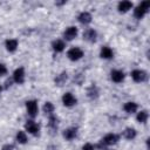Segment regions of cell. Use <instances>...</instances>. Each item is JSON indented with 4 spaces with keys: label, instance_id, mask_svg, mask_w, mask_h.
<instances>
[{
    "label": "cell",
    "instance_id": "6da1fadb",
    "mask_svg": "<svg viewBox=\"0 0 150 150\" xmlns=\"http://www.w3.org/2000/svg\"><path fill=\"white\" fill-rule=\"evenodd\" d=\"M150 11V1L149 0H144L141 1L138 5L134 6L132 8V15L136 20H142Z\"/></svg>",
    "mask_w": 150,
    "mask_h": 150
},
{
    "label": "cell",
    "instance_id": "7a4b0ae2",
    "mask_svg": "<svg viewBox=\"0 0 150 150\" xmlns=\"http://www.w3.org/2000/svg\"><path fill=\"white\" fill-rule=\"evenodd\" d=\"M23 128H25V131H26L27 134L32 135V136H38V135L40 134V130H41L40 124H39L34 118H28V120L25 122Z\"/></svg>",
    "mask_w": 150,
    "mask_h": 150
},
{
    "label": "cell",
    "instance_id": "3957f363",
    "mask_svg": "<svg viewBox=\"0 0 150 150\" xmlns=\"http://www.w3.org/2000/svg\"><path fill=\"white\" fill-rule=\"evenodd\" d=\"M67 59L73 61V62H76V61H80L83 56H84V52L81 47H77V46H73L70 47L68 50H67Z\"/></svg>",
    "mask_w": 150,
    "mask_h": 150
},
{
    "label": "cell",
    "instance_id": "277c9868",
    "mask_svg": "<svg viewBox=\"0 0 150 150\" xmlns=\"http://www.w3.org/2000/svg\"><path fill=\"white\" fill-rule=\"evenodd\" d=\"M130 77L136 83H143V82H145L148 80V73L144 69L135 68V69H132L130 71Z\"/></svg>",
    "mask_w": 150,
    "mask_h": 150
},
{
    "label": "cell",
    "instance_id": "5b68a950",
    "mask_svg": "<svg viewBox=\"0 0 150 150\" xmlns=\"http://www.w3.org/2000/svg\"><path fill=\"white\" fill-rule=\"evenodd\" d=\"M25 108H26V112L30 118H35L39 114V104L36 100H28L25 103Z\"/></svg>",
    "mask_w": 150,
    "mask_h": 150
},
{
    "label": "cell",
    "instance_id": "8992f818",
    "mask_svg": "<svg viewBox=\"0 0 150 150\" xmlns=\"http://www.w3.org/2000/svg\"><path fill=\"white\" fill-rule=\"evenodd\" d=\"M77 35H79V28L76 26H68L62 33V40H64L66 42L73 41L77 38Z\"/></svg>",
    "mask_w": 150,
    "mask_h": 150
},
{
    "label": "cell",
    "instance_id": "52a82bcc",
    "mask_svg": "<svg viewBox=\"0 0 150 150\" xmlns=\"http://www.w3.org/2000/svg\"><path fill=\"white\" fill-rule=\"evenodd\" d=\"M12 79L15 84H23L26 81V70L23 67H18L12 73Z\"/></svg>",
    "mask_w": 150,
    "mask_h": 150
},
{
    "label": "cell",
    "instance_id": "ba28073f",
    "mask_svg": "<svg viewBox=\"0 0 150 150\" xmlns=\"http://www.w3.org/2000/svg\"><path fill=\"white\" fill-rule=\"evenodd\" d=\"M61 102H62V104H63L64 107H67V108H73V107H75V105L77 104V97H76L73 93L66 91V93L61 96Z\"/></svg>",
    "mask_w": 150,
    "mask_h": 150
},
{
    "label": "cell",
    "instance_id": "9c48e42d",
    "mask_svg": "<svg viewBox=\"0 0 150 150\" xmlns=\"http://www.w3.org/2000/svg\"><path fill=\"white\" fill-rule=\"evenodd\" d=\"M82 38H83L84 41H87V42H89V43H95V42L97 41L98 33H97V30H96L95 28L88 27V28H86V29L83 30Z\"/></svg>",
    "mask_w": 150,
    "mask_h": 150
},
{
    "label": "cell",
    "instance_id": "30bf717a",
    "mask_svg": "<svg viewBox=\"0 0 150 150\" xmlns=\"http://www.w3.org/2000/svg\"><path fill=\"white\" fill-rule=\"evenodd\" d=\"M59 123H60V120L55 114L47 116V127H48V130L50 131L52 135H55L57 132Z\"/></svg>",
    "mask_w": 150,
    "mask_h": 150
},
{
    "label": "cell",
    "instance_id": "8fae6325",
    "mask_svg": "<svg viewBox=\"0 0 150 150\" xmlns=\"http://www.w3.org/2000/svg\"><path fill=\"white\" fill-rule=\"evenodd\" d=\"M101 139H102V141L105 143V145L109 148V146L115 145V144H117V143L120 142L121 135H118V134H116V132H108V134H105Z\"/></svg>",
    "mask_w": 150,
    "mask_h": 150
},
{
    "label": "cell",
    "instance_id": "7c38bea8",
    "mask_svg": "<svg viewBox=\"0 0 150 150\" xmlns=\"http://www.w3.org/2000/svg\"><path fill=\"white\" fill-rule=\"evenodd\" d=\"M109 76H110L111 82L117 83V84H118V83H122V82L125 80V73H124L123 70H121V69H112V70L110 71Z\"/></svg>",
    "mask_w": 150,
    "mask_h": 150
},
{
    "label": "cell",
    "instance_id": "4fadbf2b",
    "mask_svg": "<svg viewBox=\"0 0 150 150\" xmlns=\"http://www.w3.org/2000/svg\"><path fill=\"white\" fill-rule=\"evenodd\" d=\"M79 135V129L76 127H69V128H66L63 131H62V137L66 139V141H74Z\"/></svg>",
    "mask_w": 150,
    "mask_h": 150
},
{
    "label": "cell",
    "instance_id": "5bb4252c",
    "mask_svg": "<svg viewBox=\"0 0 150 150\" xmlns=\"http://www.w3.org/2000/svg\"><path fill=\"white\" fill-rule=\"evenodd\" d=\"M77 21L81 23V25H83V26H88V25H90L91 23V21H93V15H91V13L90 12H88V11H82V12H80L79 14H77Z\"/></svg>",
    "mask_w": 150,
    "mask_h": 150
},
{
    "label": "cell",
    "instance_id": "9a60e30c",
    "mask_svg": "<svg viewBox=\"0 0 150 150\" xmlns=\"http://www.w3.org/2000/svg\"><path fill=\"white\" fill-rule=\"evenodd\" d=\"M50 47H52L53 52H55V53H62L66 49V47H67V42L64 40H62V39H55V40L52 41Z\"/></svg>",
    "mask_w": 150,
    "mask_h": 150
},
{
    "label": "cell",
    "instance_id": "2e32d148",
    "mask_svg": "<svg viewBox=\"0 0 150 150\" xmlns=\"http://www.w3.org/2000/svg\"><path fill=\"white\" fill-rule=\"evenodd\" d=\"M115 56V52L109 46H102L100 48V57L103 60H111Z\"/></svg>",
    "mask_w": 150,
    "mask_h": 150
},
{
    "label": "cell",
    "instance_id": "e0dca14e",
    "mask_svg": "<svg viewBox=\"0 0 150 150\" xmlns=\"http://www.w3.org/2000/svg\"><path fill=\"white\" fill-rule=\"evenodd\" d=\"M121 137H123L127 141H132L137 137V130L132 127H127L123 129V131L121 132Z\"/></svg>",
    "mask_w": 150,
    "mask_h": 150
},
{
    "label": "cell",
    "instance_id": "ac0fdd59",
    "mask_svg": "<svg viewBox=\"0 0 150 150\" xmlns=\"http://www.w3.org/2000/svg\"><path fill=\"white\" fill-rule=\"evenodd\" d=\"M132 8H134V4L129 0H123L117 4V11H118V13H122V14H125V13L132 11Z\"/></svg>",
    "mask_w": 150,
    "mask_h": 150
},
{
    "label": "cell",
    "instance_id": "d6986e66",
    "mask_svg": "<svg viewBox=\"0 0 150 150\" xmlns=\"http://www.w3.org/2000/svg\"><path fill=\"white\" fill-rule=\"evenodd\" d=\"M86 95H87V97H88L89 100H91V101L97 100V98L100 97V89H98V87H97L96 84H90V86L87 88V90H86Z\"/></svg>",
    "mask_w": 150,
    "mask_h": 150
},
{
    "label": "cell",
    "instance_id": "ffe728a7",
    "mask_svg": "<svg viewBox=\"0 0 150 150\" xmlns=\"http://www.w3.org/2000/svg\"><path fill=\"white\" fill-rule=\"evenodd\" d=\"M5 48L8 53H14L19 48V40L14 38H9L5 41Z\"/></svg>",
    "mask_w": 150,
    "mask_h": 150
},
{
    "label": "cell",
    "instance_id": "44dd1931",
    "mask_svg": "<svg viewBox=\"0 0 150 150\" xmlns=\"http://www.w3.org/2000/svg\"><path fill=\"white\" fill-rule=\"evenodd\" d=\"M138 104L135 101H128L123 104V110L128 114V115H135L139 109H138Z\"/></svg>",
    "mask_w": 150,
    "mask_h": 150
},
{
    "label": "cell",
    "instance_id": "7402d4cb",
    "mask_svg": "<svg viewBox=\"0 0 150 150\" xmlns=\"http://www.w3.org/2000/svg\"><path fill=\"white\" fill-rule=\"evenodd\" d=\"M68 81H69V75L67 71H61L54 77V83L57 87H63Z\"/></svg>",
    "mask_w": 150,
    "mask_h": 150
},
{
    "label": "cell",
    "instance_id": "603a6c76",
    "mask_svg": "<svg viewBox=\"0 0 150 150\" xmlns=\"http://www.w3.org/2000/svg\"><path fill=\"white\" fill-rule=\"evenodd\" d=\"M135 115H136V121L141 124H145L149 120V111L146 109H141Z\"/></svg>",
    "mask_w": 150,
    "mask_h": 150
},
{
    "label": "cell",
    "instance_id": "cb8c5ba5",
    "mask_svg": "<svg viewBox=\"0 0 150 150\" xmlns=\"http://www.w3.org/2000/svg\"><path fill=\"white\" fill-rule=\"evenodd\" d=\"M15 142L20 145H25L28 142V134L25 130H18L15 134Z\"/></svg>",
    "mask_w": 150,
    "mask_h": 150
},
{
    "label": "cell",
    "instance_id": "d4e9b609",
    "mask_svg": "<svg viewBox=\"0 0 150 150\" xmlns=\"http://www.w3.org/2000/svg\"><path fill=\"white\" fill-rule=\"evenodd\" d=\"M42 111H43V114H45L46 116L53 115V114H55V112H54V111H55V105H54L50 101H47V102H45L43 105H42Z\"/></svg>",
    "mask_w": 150,
    "mask_h": 150
},
{
    "label": "cell",
    "instance_id": "484cf974",
    "mask_svg": "<svg viewBox=\"0 0 150 150\" xmlns=\"http://www.w3.org/2000/svg\"><path fill=\"white\" fill-rule=\"evenodd\" d=\"M71 81H73L74 84H76V86H81V84H83V82L86 81V76H84L82 73H77V74H74Z\"/></svg>",
    "mask_w": 150,
    "mask_h": 150
},
{
    "label": "cell",
    "instance_id": "4316f807",
    "mask_svg": "<svg viewBox=\"0 0 150 150\" xmlns=\"http://www.w3.org/2000/svg\"><path fill=\"white\" fill-rule=\"evenodd\" d=\"M8 74V68L5 63L0 62V77H5Z\"/></svg>",
    "mask_w": 150,
    "mask_h": 150
},
{
    "label": "cell",
    "instance_id": "83f0119b",
    "mask_svg": "<svg viewBox=\"0 0 150 150\" xmlns=\"http://www.w3.org/2000/svg\"><path fill=\"white\" fill-rule=\"evenodd\" d=\"M13 84H14V81H13V79H12V76H11V77L6 79V81H5L4 84H2V88H4V89H8V88H11Z\"/></svg>",
    "mask_w": 150,
    "mask_h": 150
},
{
    "label": "cell",
    "instance_id": "f1b7e54d",
    "mask_svg": "<svg viewBox=\"0 0 150 150\" xmlns=\"http://www.w3.org/2000/svg\"><path fill=\"white\" fill-rule=\"evenodd\" d=\"M95 148H96L97 150H107V149H108V146L105 145V143H104L102 139H100V141L95 144Z\"/></svg>",
    "mask_w": 150,
    "mask_h": 150
},
{
    "label": "cell",
    "instance_id": "f546056e",
    "mask_svg": "<svg viewBox=\"0 0 150 150\" xmlns=\"http://www.w3.org/2000/svg\"><path fill=\"white\" fill-rule=\"evenodd\" d=\"M82 150H96V148H95V144H93L90 142H87L82 145Z\"/></svg>",
    "mask_w": 150,
    "mask_h": 150
},
{
    "label": "cell",
    "instance_id": "4dcf8cb0",
    "mask_svg": "<svg viewBox=\"0 0 150 150\" xmlns=\"http://www.w3.org/2000/svg\"><path fill=\"white\" fill-rule=\"evenodd\" d=\"M1 150H18V149H16V146H15L14 144H12V143H7V144L2 145Z\"/></svg>",
    "mask_w": 150,
    "mask_h": 150
},
{
    "label": "cell",
    "instance_id": "1f68e13d",
    "mask_svg": "<svg viewBox=\"0 0 150 150\" xmlns=\"http://www.w3.org/2000/svg\"><path fill=\"white\" fill-rule=\"evenodd\" d=\"M46 150H59V149H57L56 145H54V144H49V145H47Z\"/></svg>",
    "mask_w": 150,
    "mask_h": 150
},
{
    "label": "cell",
    "instance_id": "d6a6232c",
    "mask_svg": "<svg viewBox=\"0 0 150 150\" xmlns=\"http://www.w3.org/2000/svg\"><path fill=\"white\" fill-rule=\"evenodd\" d=\"M64 4H66V1H56V2H55L56 6H62V5H64Z\"/></svg>",
    "mask_w": 150,
    "mask_h": 150
},
{
    "label": "cell",
    "instance_id": "836d02e7",
    "mask_svg": "<svg viewBox=\"0 0 150 150\" xmlns=\"http://www.w3.org/2000/svg\"><path fill=\"white\" fill-rule=\"evenodd\" d=\"M4 90V88H2V84H0V94H1V91Z\"/></svg>",
    "mask_w": 150,
    "mask_h": 150
},
{
    "label": "cell",
    "instance_id": "e575fe53",
    "mask_svg": "<svg viewBox=\"0 0 150 150\" xmlns=\"http://www.w3.org/2000/svg\"><path fill=\"white\" fill-rule=\"evenodd\" d=\"M107 150H114V149H109V148H108V149H107Z\"/></svg>",
    "mask_w": 150,
    "mask_h": 150
}]
</instances>
